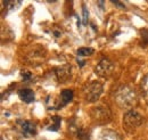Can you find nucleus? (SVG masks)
<instances>
[{
	"label": "nucleus",
	"mask_w": 148,
	"mask_h": 140,
	"mask_svg": "<svg viewBox=\"0 0 148 140\" xmlns=\"http://www.w3.org/2000/svg\"><path fill=\"white\" fill-rule=\"evenodd\" d=\"M93 50L92 48H88V47H82V48H79L77 49V51L76 54L79 55V56H90V55H92L93 54Z\"/></svg>",
	"instance_id": "2eb2a0df"
},
{
	"label": "nucleus",
	"mask_w": 148,
	"mask_h": 140,
	"mask_svg": "<svg viewBox=\"0 0 148 140\" xmlns=\"http://www.w3.org/2000/svg\"><path fill=\"white\" fill-rule=\"evenodd\" d=\"M114 102L121 108H131L137 104L138 97L133 88L127 84H122L115 89L113 93Z\"/></svg>",
	"instance_id": "f257e3e1"
},
{
	"label": "nucleus",
	"mask_w": 148,
	"mask_h": 140,
	"mask_svg": "<svg viewBox=\"0 0 148 140\" xmlns=\"http://www.w3.org/2000/svg\"><path fill=\"white\" fill-rule=\"evenodd\" d=\"M112 3H114V5H116V6H119L120 8H124L125 6L122 3V2H120V1H112Z\"/></svg>",
	"instance_id": "6ab92c4d"
},
{
	"label": "nucleus",
	"mask_w": 148,
	"mask_h": 140,
	"mask_svg": "<svg viewBox=\"0 0 148 140\" xmlns=\"http://www.w3.org/2000/svg\"><path fill=\"white\" fill-rule=\"evenodd\" d=\"M95 73L99 76V78H104V79H108L111 78L114 73V64L112 63L110 59H101L97 66L95 67Z\"/></svg>",
	"instance_id": "39448f33"
},
{
	"label": "nucleus",
	"mask_w": 148,
	"mask_h": 140,
	"mask_svg": "<svg viewBox=\"0 0 148 140\" xmlns=\"http://www.w3.org/2000/svg\"><path fill=\"white\" fill-rule=\"evenodd\" d=\"M55 75L59 82H65L71 76V65L65 64L55 69Z\"/></svg>",
	"instance_id": "1a4fd4ad"
},
{
	"label": "nucleus",
	"mask_w": 148,
	"mask_h": 140,
	"mask_svg": "<svg viewBox=\"0 0 148 140\" xmlns=\"http://www.w3.org/2000/svg\"><path fill=\"white\" fill-rule=\"evenodd\" d=\"M103 91H104V87L100 82H98V81L90 82L83 88V97L87 102L95 103L99 99Z\"/></svg>",
	"instance_id": "20e7f679"
},
{
	"label": "nucleus",
	"mask_w": 148,
	"mask_h": 140,
	"mask_svg": "<svg viewBox=\"0 0 148 140\" xmlns=\"http://www.w3.org/2000/svg\"><path fill=\"white\" fill-rule=\"evenodd\" d=\"M45 59H46V54L43 53L42 50H40V49H34V50L30 51L25 57L26 64H29L31 66L41 65L45 62Z\"/></svg>",
	"instance_id": "0eeeda50"
},
{
	"label": "nucleus",
	"mask_w": 148,
	"mask_h": 140,
	"mask_svg": "<svg viewBox=\"0 0 148 140\" xmlns=\"http://www.w3.org/2000/svg\"><path fill=\"white\" fill-rule=\"evenodd\" d=\"M90 119L98 125H105L111 122L112 112L106 105H97L90 109Z\"/></svg>",
	"instance_id": "f03ea898"
},
{
	"label": "nucleus",
	"mask_w": 148,
	"mask_h": 140,
	"mask_svg": "<svg viewBox=\"0 0 148 140\" xmlns=\"http://www.w3.org/2000/svg\"><path fill=\"white\" fill-rule=\"evenodd\" d=\"M82 12H83V25H87L88 24V16H89V13L87 10V8L83 6L82 8Z\"/></svg>",
	"instance_id": "a211bd4d"
},
{
	"label": "nucleus",
	"mask_w": 148,
	"mask_h": 140,
	"mask_svg": "<svg viewBox=\"0 0 148 140\" xmlns=\"http://www.w3.org/2000/svg\"><path fill=\"white\" fill-rule=\"evenodd\" d=\"M21 76H22L23 81H29V80H31L32 74H31L29 71H22V72H21Z\"/></svg>",
	"instance_id": "f3484780"
},
{
	"label": "nucleus",
	"mask_w": 148,
	"mask_h": 140,
	"mask_svg": "<svg viewBox=\"0 0 148 140\" xmlns=\"http://www.w3.org/2000/svg\"><path fill=\"white\" fill-rule=\"evenodd\" d=\"M140 89H141V92H143L145 99L148 102V74L143 78L141 83H140Z\"/></svg>",
	"instance_id": "4468645a"
},
{
	"label": "nucleus",
	"mask_w": 148,
	"mask_h": 140,
	"mask_svg": "<svg viewBox=\"0 0 148 140\" xmlns=\"http://www.w3.org/2000/svg\"><path fill=\"white\" fill-rule=\"evenodd\" d=\"M60 123H62V119H60V116H53L51 119H50V124H49V126L47 128L49 131H57L59 128H60Z\"/></svg>",
	"instance_id": "f8f14e48"
},
{
	"label": "nucleus",
	"mask_w": 148,
	"mask_h": 140,
	"mask_svg": "<svg viewBox=\"0 0 148 140\" xmlns=\"http://www.w3.org/2000/svg\"><path fill=\"white\" fill-rule=\"evenodd\" d=\"M18 97L21 98L22 102L26 103V104H30L32 102H34V92L31 90V89H21L18 91Z\"/></svg>",
	"instance_id": "9d476101"
},
{
	"label": "nucleus",
	"mask_w": 148,
	"mask_h": 140,
	"mask_svg": "<svg viewBox=\"0 0 148 140\" xmlns=\"http://www.w3.org/2000/svg\"><path fill=\"white\" fill-rule=\"evenodd\" d=\"M99 140H122V138L116 131L106 129L99 133Z\"/></svg>",
	"instance_id": "9b49d317"
},
{
	"label": "nucleus",
	"mask_w": 148,
	"mask_h": 140,
	"mask_svg": "<svg viewBox=\"0 0 148 140\" xmlns=\"http://www.w3.org/2000/svg\"><path fill=\"white\" fill-rule=\"evenodd\" d=\"M77 63L80 64V66H83V65H84V60H81V59H77Z\"/></svg>",
	"instance_id": "aec40b11"
},
{
	"label": "nucleus",
	"mask_w": 148,
	"mask_h": 140,
	"mask_svg": "<svg viewBox=\"0 0 148 140\" xmlns=\"http://www.w3.org/2000/svg\"><path fill=\"white\" fill-rule=\"evenodd\" d=\"M17 128H18L21 135L23 137H25V138H30V137H36L37 136L36 124L32 123L31 121L19 120V121H17Z\"/></svg>",
	"instance_id": "423d86ee"
},
{
	"label": "nucleus",
	"mask_w": 148,
	"mask_h": 140,
	"mask_svg": "<svg viewBox=\"0 0 148 140\" xmlns=\"http://www.w3.org/2000/svg\"><path fill=\"white\" fill-rule=\"evenodd\" d=\"M74 97V92L73 90H70V89H66V90H63L59 95V98L58 100L56 102L55 104L53 105V107L50 109H60L63 108L65 105H67Z\"/></svg>",
	"instance_id": "6e6552de"
},
{
	"label": "nucleus",
	"mask_w": 148,
	"mask_h": 140,
	"mask_svg": "<svg viewBox=\"0 0 148 140\" xmlns=\"http://www.w3.org/2000/svg\"><path fill=\"white\" fill-rule=\"evenodd\" d=\"M141 123H143V116L136 110H129L123 116V128L130 133L134 132L141 125Z\"/></svg>",
	"instance_id": "7ed1b4c3"
},
{
	"label": "nucleus",
	"mask_w": 148,
	"mask_h": 140,
	"mask_svg": "<svg viewBox=\"0 0 148 140\" xmlns=\"http://www.w3.org/2000/svg\"><path fill=\"white\" fill-rule=\"evenodd\" d=\"M2 5L6 6L7 10H14L16 8H18L22 5V1H13V0H7V1H1Z\"/></svg>",
	"instance_id": "ddd939ff"
},
{
	"label": "nucleus",
	"mask_w": 148,
	"mask_h": 140,
	"mask_svg": "<svg viewBox=\"0 0 148 140\" xmlns=\"http://www.w3.org/2000/svg\"><path fill=\"white\" fill-rule=\"evenodd\" d=\"M141 36H143V40H141V46L144 47H147L148 46V30H143L141 31Z\"/></svg>",
	"instance_id": "dca6fc26"
},
{
	"label": "nucleus",
	"mask_w": 148,
	"mask_h": 140,
	"mask_svg": "<svg viewBox=\"0 0 148 140\" xmlns=\"http://www.w3.org/2000/svg\"><path fill=\"white\" fill-rule=\"evenodd\" d=\"M1 140H3V138H1Z\"/></svg>",
	"instance_id": "412c9836"
}]
</instances>
